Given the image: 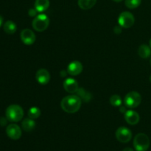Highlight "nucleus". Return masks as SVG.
<instances>
[{
    "label": "nucleus",
    "mask_w": 151,
    "mask_h": 151,
    "mask_svg": "<svg viewBox=\"0 0 151 151\" xmlns=\"http://www.w3.org/2000/svg\"><path fill=\"white\" fill-rule=\"evenodd\" d=\"M82 100L78 95H69L63 97L60 103L61 109L69 114L76 113L81 107Z\"/></svg>",
    "instance_id": "obj_1"
},
{
    "label": "nucleus",
    "mask_w": 151,
    "mask_h": 151,
    "mask_svg": "<svg viewBox=\"0 0 151 151\" xmlns=\"http://www.w3.org/2000/svg\"><path fill=\"white\" fill-rule=\"evenodd\" d=\"M6 118L12 122H17L22 120L24 116L23 109L16 104L10 105L7 108L5 111Z\"/></svg>",
    "instance_id": "obj_2"
},
{
    "label": "nucleus",
    "mask_w": 151,
    "mask_h": 151,
    "mask_svg": "<svg viewBox=\"0 0 151 151\" xmlns=\"http://www.w3.org/2000/svg\"><path fill=\"white\" fill-rule=\"evenodd\" d=\"M134 146L137 151H147L150 147V139L146 134L140 133L134 139Z\"/></svg>",
    "instance_id": "obj_3"
},
{
    "label": "nucleus",
    "mask_w": 151,
    "mask_h": 151,
    "mask_svg": "<svg viewBox=\"0 0 151 151\" xmlns=\"http://www.w3.org/2000/svg\"><path fill=\"white\" fill-rule=\"evenodd\" d=\"M50 19L45 14H39L34 18L32 21V27L38 32H43L48 28Z\"/></svg>",
    "instance_id": "obj_4"
},
{
    "label": "nucleus",
    "mask_w": 151,
    "mask_h": 151,
    "mask_svg": "<svg viewBox=\"0 0 151 151\" xmlns=\"http://www.w3.org/2000/svg\"><path fill=\"white\" fill-rule=\"evenodd\" d=\"M142 102V96L137 91H131L125 95L124 103L126 107L134 109L138 107Z\"/></svg>",
    "instance_id": "obj_5"
},
{
    "label": "nucleus",
    "mask_w": 151,
    "mask_h": 151,
    "mask_svg": "<svg viewBox=\"0 0 151 151\" xmlns=\"http://www.w3.org/2000/svg\"><path fill=\"white\" fill-rule=\"evenodd\" d=\"M118 22L121 27L130 28L134 25V22H135V19L132 13L128 11H125L122 12L119 15Z\"/></svg>",
    "instance_id": "obj_6"
},
{
    "label": "nucleus",
    "mask_w": 151,
    "mask_h": 151,
    "mask_svg": "<svg viewBox=\"0 0 151 151\" xmlns=\"http://www.w3.org/2000/svg\"><path fill=\"white\" fill-rule=\"evenodd\" d=\"M116 138L120 142L127 143L131 141L132 133L126 127H119L116 131Z\"/></svg>",
    "instance_id": "obj_7"
},
{
    "label": "nucleus",
    "mask_w": 151,
    "mask_h": 151,
    "mask_svg": "<svg viewBox=\"0 0 151 151\" xmlns=\"http://www.w3.org/2000/svg\"><path fill=\"white\" fill-rule=\"evenodd\" d=\"M7 137L13 140H18L22 137V129L16 124H10L6 128Z\"/></svg>",
    "instance_id": "obj_8"
},
{
    "label": "nucleus",
    "mask_w": 151,
    "mask_h": 151,
    "mask_svg": "<svg viewBox=\"0 0 151 151\" xmlns=\"http://www.w3.org/2000/svg\"><path fill=\"white\" fill-rule=\"evenodd\" d=\"M21 40L26 45H31L35 41V35L31 29H24L21 32Z\"/></svg>",
    "instance_id": "obj_9"
},
{
    "label": "nucleus",
    "mask_w": 151,
    "mask_h": 151,
    "mask_svg": "<svg viewBox=\"0 0 151 151\" xmlns=\"http://www.w3.org/2000/svg\"><path fill=\"white\" fill-rule=\"evenodd\" d=\"M35 79L38 83L41 85H46L50 81V74L47 69H40L35 75Z\"/></svg>",
    "instance_id": "obj_10"
},
{
    "label": "nucleus",
    "mask_w": 151,
    "mask_h": 151,
    "mask_svg": "<svg viewBox=\"0 0 151 151\" xmlns=\"http://www.w3.org/2000/svg\"><path fill=\"white\" fill-rule=\"evenodd\" d=\"M83 65L82 63L78 60H74L71 62L67 67V72L70 75L72 76H76L80 75L83 71Z\"/></svg>",
    "instance_id": "obj_11"
},
{
    "label": "nucleus",
    "mask_w": 151,
    "mask_h": 151,
    "mask_svg": "<svg viewBox=\"0 0 151 151\" xmlns=\"http://www.w3.org/2000/svg\"><path fill=\"white\" fill-rule=\"evenodd\" d=\"M63 88L68 93L73 94V93L77 92L79 87H78V83L76 80L73 78H67L63 82Z\"/></svg>",
    "instance_id": "obj_12"
},
{
    "label": "nucleus",
    "mask_w": 151,
    "mask_h": 151,
    "mask_svg": "<svg viewBox=\"0 0 151 151\" xmlns=\"http://www.w3.org/2000/svg\"><path fill=\"white\" fill-rule=\"evenodd\" d=\"M125 119L129 125H137L139 122V115L137 111L133 110H128L125 113Z\"/></svg>",
    "instance_id": "obj_13"
},
{
    "label": "nucleus",
    "mask_w": 151,
    "mask_h": 151,
    "mask_svg": "<svg viewBox=\"0 0 151 151\" xmlns=\"http://www.w3.org/2000/svg\"><path fill=\"white\" fill-rule=\"evenodd\" d=\"M50 7V0H35V9L39 13L47 10Z\"/></svg>",
    "instance_id": "obj_14"
},
{
    "label": "nucleus",
    "mask_w": 151,
    "mask_h": 151,
    "mask_svg": "<svg viewBox=\"0 0 151 151\" xmlns=\"http://www.w3.org/2000/svg\"><path fill=\"white\" fill-rule=\"evenodd\" d=\"M22 127L26 132H30L35 128V122L31 118H26L22 122Z\"/></svg>",
    "instance_id": "obj_15"
},
{
    "label": "nucleus",
    "mask_w": 151,
    "mask_h": 151,
    "mask_svg": "<svg viewBox=\"0 0 151 151\" xmlns=\"http://www.w3.org/2000/svg\"><path fill=\"white\" fill-rule=\"evenodd\" d=\"M3 29H4V32L7 34L9 35H13L15 32H16V29H17V26L15 24V22H13V21H7L3 25Z\"/></svg>",
    "instance_id": "obj_16"
},
{
    "label": "nucleus",
    "mask_w": 151,
    "mask_h": 151,
    "mask_svg": "<svg viewBox=\"0 0 151 151\" xmlns=\"http://www.w3.org/2000/svg\"><path fill=\"white\" fill-rule=\"evenodd\" d=\"M138 54L140 58L143 59H146L149 58L151 55V48L146 44H142L139 47Z\"/></svg>",
    "instance_id": "obj_17"
},
{
    "label": "nucleus",
    "mask_w": 151,
    "mask_h": 151,
    "mask_svg": "<svg viewBox=\"0 0 151 151\" xmlns=\"http://www.w3.org/2000/svg\"><path fill=\"white\" fill-rule=\"evenodd\" d=\"M97 0H78V5L83 10H89L95 5Z\"/></svg>",
    "instance_id": "obj_18"
},
{
    "label": "nucleus",
    "mask_w": 151,
    "mask_h": 151,
    "mask_svg": "<svg viewBox=\"0 0 151 151\" xmlns=\"http://www.w3.org/2000/svg\"><path fill=\"white\" fill-rule=\"evenodd\" d=\"M77 95L81 99V100H83L85 102H88L91 100V95L90 93H88V91H86L84 88H78V90L77 91Z\"/></svg>",
    "instance_id": "obj_19"
},
{
    "label": "nucleus",
    "mask_w": 151,
    "mask_h": 151,
    "mask_svg": "<svg viewBox=\"0 0 151 151\" xmlns=\"http://www.w3.org/2000/svg\"><path fill=\"white\" fill-rule=\"evenodd\" d=\"M41 110L38 107H32L28 111V116L32 119H35L41 116Z\"/></svg>",
    "instance_id": "obj_20"
},
{
    "label": "nucleus",
    "mask_w": 151,
    "mask_h": 151,
    "mask_svg": "<svg viewBox=\"0 0 151 151\" xmlns=\"http://www.w3.org/2000/svg\"><path fill=\"white\" fill-rule=\"evenodd\" d=\"M110 103L113 106H115V107H120L122 103V98L119 95L114 94V95H112L111 97Z\"/></svg>",
    "instance_id": "obj_21"
},
{
    "label": "nucleus",
    "mask_w": 151,
    "mask_h": 151,
    "mask_svg": "<svg viewBox=\"0 0 151 151\" xmlns=\"http://www.w3.org/2000/svg\"><path fill=\"white\" fill-rule=\"evenodd\" d=\"M125 5L129 9H135L141 4L142 0H125Z\"/></svg>",
    "instance_id": "obj_22"
},
{
    "label": "nucleus",
    "mask_w": 151,
    "mask_h": 151,
    "mask_svg": "<svg viewBox=\"0 0 151 151\" xmlns=\"http://www.w3.org/2000/svg\"><path fill=\"white\" fill-rule=\"evenodd\" d=\"M7 118H6V119L4 117L0 118V125H1V126H4V125L7 124Z\"/></svg>",
    "instance_id": "obj_23"
},
{
    "label": "nucleus",
    "mask_w": 151,
    "mask_h": 151,
    "mask_svg": "<svg viewBox=\"0 0 151 151\" xmlns=\"http://www.w3.org/2000/svg\"><path fill=\"white\" fill-rule=\"evenodd\" d=\"M37 12L38 11H37L35 9H30V10H29V12H28V13H29V15L30 16H35V15H36Z\"/></svg>",
    "instance_id": "obj_24"
},
{
    "label": "nucleus",
    "mask_w": 151,
    "mask_h": 151,
    "mask_svg": "<svg viewBox=\"0 0 151 151\" xmlns=\"http://www.w3.org/2000/svg\"><path fill=\"white\" fill-rule=\"evenodd\" d=\"M114 32L116 34H120L121 32H122V29H121L120 27L116 26L114 27Z\"/></svg>",
    "instance_id": "obj_25"
},
{
    "label": "nucleus",
    "mask_w": 151,
    "mask_h": 151,
    "mask_svg": "<svg viewBox=\"0 0 151 151\" xmlns=\"http://www.w3.org/2000/svg\"><path fill=\"white\" fill-rule=\"evenodd\" d=\"M119 110H120L121 113H125V112L127 111L125 107H123V106H120V109H119Z\"/></svg>",
    "instance_id": "obj_26"
},
{
    "label": "nucleus",
    "mask_w": 151,
    "mask_h": 151,
    "mask_svg": "<svg viewBox=\"0 0 151 151\" xmlns=\"http://www.w3.org/2000/svg\"><path fill=\"white\" fill-rule=\"evenodd\" d=\"M3 20H4V19H3V17L1 16V15H0V27H1V25H2Z\"/></svg>",
    "instance_id": "obj_27"
},
{
    "label": "nucleus",
    "mask_w": 151,
    "mask_h": 151,
    "mask_svg": "<svg viewBox=\"0 0 151 151\" xmlns=\"http://www.w3.org/2000/svg\"><path fill=\"white\" fill-rule=\"evenodd\" d=\"M122 151H134L132 148H131V147H126V148L124 149Z\"/></svg>",
    "instance_id": "obj_28"
},
{
    "label": "nucleus",
    "mask_w": 151,
    "mask_h": 151,
    "mask_svg": "<svg viewBox=\"0 0 151 151\" xmlns=\"http://www.w3.org/2000/svg\"><path fill=\"white\" fill-rule=\"evenodd\" d=\"M114 1H116V2H120V1H122V0H113Z\"/></svg>",
    "instance_id": "obj_29"
},
{
    "label": "nucleus",
    "mask_w": 151,
    "mask_h": 151,
    "mask_svg": "<svg viewBox=\"0 0 151 151\" xmlns=\"http://www.w3.org/2000/svg\"><path fill=\"white\" fill-rule=\"evenodd\" d=\"M150 48H151V38H150Z\"/></svg>",
    "instance_id": "obj_30"
},
{
    "label": "nucleus",
    "mask_w": 151,
    "mask_h": 151,
    "mask_svg": "<svg viewBox=\"0 0 151 151\" xmlns=\"http://www.w3.org/2000/svg\"><path fill=\"white\" fill-rule=\"evenodd\" d=\"M150 81L151 82V75H150Z\"/></svg>",
    "instance_id": "obj_31"
},
{
    "label": "nucleus",
    "mask_w": 151,
    "mask_h": 151,
    "mask_svg": "<svg viewBox=\"0 0 151 151\" xmlns=\"http://www.w3.org/2000/svg\"><path fill=\"white\" fill-rule=\"evenodd\" d=\"M150 65H151V58H150Z\"/></svg>",
    "instance_id": "obj_32"
}]
</instances>
